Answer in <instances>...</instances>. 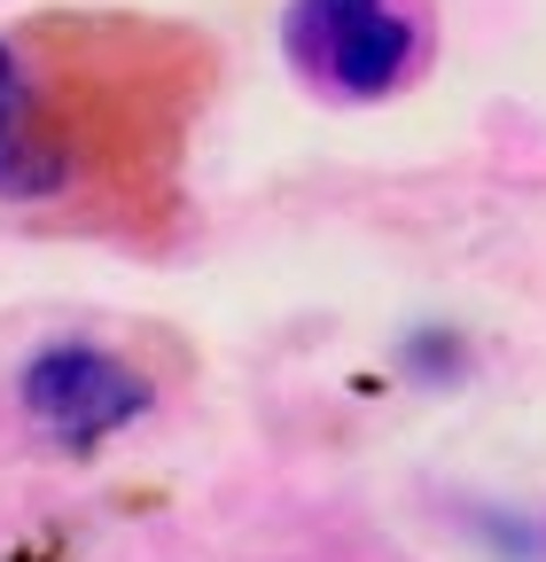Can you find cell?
I'll return each mask as SVG.
<instances>
[{
	"mask_svg": "<svg viewBox=\"0 0 546 562\" xmlns=\"http://www.w3.org/2000/svg\"><path fill=\"white\" fill-rule=\"evenodd\" d=\"M406 360H414V375H430V383H453L468 360H460V344L437 328V336H414V344H406Z\"/></svg>",
	"mask_w": 546,
	"mask_h": 562,
	"instance_id": "cell-4",
	"label": "cell"
},
{
	"mask_svg": "<svg viewBox=\"0 0 546 562\" xmlns=\"http://www.w3.org/2000/svg\"><path fill=\"white\" fill-rule=\"evenodd\" d=\"M282 47L305 87L335 102H383L422 63V16L406 0H289Z\"/></svg>",
	"mask_w": 546,
	"mask_h": 562,
	"instance_id": "cell-2",
	"label": "cell"
},
{
	"mask_svg": "<svg viewBox=\"0 0 546 562\" xmlns=\"http://www.w3.org/2000/svg\"><path fill=\"white\" fill-rule=\"evenodd\" d=\"M16 398H24L39 438L71 446V453H94L102 438L125 430V422H141L157 391H149L141 368H125L117 351H102V344H47L39 360L24 368Z\"/></svg>",
	"mask_w": 546,
	"mask_h": 562,
	"instance_id": "cell-3",
	"label": "cell"
},
{
	"mask_svg": "<svg viewBox=\"0 0 546 562\" xmlns=\"http://www.w3.org/2000/svg\"><path fill=\"white\" fill-rule=\"evenodd\" d=\"M180 40L133 16H32L0 32V203L79 195L110 149L172 133Z\"/></svg>",
	"mask_w": 546,
	"mask_h": 562,
	"instance_id": "cell-1",
	"label": "cell"
}]
</instances>
